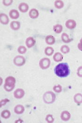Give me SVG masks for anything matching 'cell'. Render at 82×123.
Here are the masks:
<instances>
[{
	"label": "cell",
	"mask_w": 82,
	"mask_h": 123,
	"mask_svg": "<svg viewBox=\"0 0 82 123\" xmlns=\"http://www.w3.org/2000/svg\"><path fill=\"white\" fill-rule=\"evenodd\" d=\"M54 71L57 76L62 78L68 76L70 73L69 66L66 63L59 64L55 67Z\"/></svg>",
	"instance_id": "cell-1"
},
{
	"label": "cell",
	"mask_w": 82,
	"mask_h": 123,
	"mask_svg": "<svg viewBox=\"0 0 82 123\" xmlns=\"http://www.w3.org/2000/svg\"><path fill=\"white\" fill-rule=\"evenodd\" d=\"M15 84L16 79L13 76H8L5 80L4 88L6 91L10 92L13 90L15 87Z\"/></svg>",
	"instance_id": "cell-2"
},
{
	"label": "cell",
	"mask_w": 82,
	"mask_h": 123,
	"mask_svg": "<svg viewBox=\"0 0 82 123\" xmlns=\"http://www.w3.org/2000/svg\"><path fill=\"white\" fill-rule=\"evenodd\" d=\"M56 96L52 91H47L43 95L44 102L46 104H53L55 100Z\"/></svg>",
	"instance_id": "cell-3"
},
{
	"label": "cell",
	"mask_w": 82,
	"mask_h": 123,
	"mask_svg": "<svg viewBox=\"0 0 82 123\" xmlns=\"http://www.w3.org/2000/svg\"><path fill=\"white\" fill-rule=\"evenodd\" d=\"M51 64V61L47 58H43L41 59L39 62V66L41 69L45 70L49 68Z\"/></svg>",
	"instance_id": "cell-4"
},
{
	"label": "cell",
	"mask_w": 82,
	"mask_h": 123,
	"mask_svg": "<svg viewBox=\"0 0 82 123\" xmlns=\"http://www.w3.org/2000/svg\"><path fill=\"white\" fill-rule=\"evenodd\" d=\"M25 59L24 57L21 55H18L15 57L14 59L13 62L14 64L18 67H21L23 66L25 63Z\"/></svg>",
	"instance_id": "cell-5"
},
{
	"label": "cell",
	"mask_w": 82,
	"mask_h": 123,
	"mask_svg": "<svg viewBox=\"0 0 82 123\" xmlns=\"http://www.w3.org/2000/svg\"><path fill=\"white\" fill-rule=\"evenodd\" d=\"M25 92L22 88H18L14 92V96L17 99H21L25 96Z\"/></svg>",
	"instance_id": "cell-6"
},
{
	"label": "cell",
	"mask_w": 82,
	"mask_h": 123,
	"mask_svg": "<svg viewBox=\"0 0 82 123\" xmlns=\"http://www.w3.org/2000/svg\"><path fill=\"white\" fill-rule=\"evenodd\" d=\"M66 27L69 29H73L76 25V23L73 19H69L66 21L65 24Z\"/></svg>",
	"instance_id": "cell-7"
},
{
	"label": "cell",
	"mask_w": 82,
	"mask_h": 123,
	"mask_svg": "<svg viewBox=\"0 0 82 123\" xmlns=\"http://www.w3.org/2000/svg\"><path fill=\"white\" fill-rule=\"evenodd\" d=\"M71 117V115L70 113L67 111H63L61 115V118L62 120L64 121H69Z\"/></svg>",
	"instance_id": "cell-8"
},
{
	"label": "cell",
	"mask_w": 82,
	"mask_h": 123,
	"mask_svg": "<svg viewBox=\"0 0 82 123\" xmlns=\"http://www.w3.org/2000/svg\"><path fill=\"white\" fill-rule=\"evenodd\" d=\"M0 21L4 25H7L9 22V19L8 16L4 13H1L0 15Z\"/></svg>",
	"instance_id": "cell-9"
},
{
	"label": "cell",
	"mask_w": 82,
	"mask_h": 123,
	"mask_svg": "<svg viewBox=\"0 0 82 123\" xmlns=\"http://www.w3.org/2000/svg\"><path fill=\"white\" fill-rule=\"evenodd\" d=\"M25 44H26V45L28 48H32L35 45V40L32 37H28L26 39Z\"/></svg>",
	"instance_id": "cell-10"
},
{
	"label": "cell",
	"mask_w": 82,
	"mask_h": 123,
	"mask_svg": "<svg viewBox=\"0 0 82 123\" xmlns=\"http://www.w3.org/2000/svg\"><path fill=\"white\" fill-rule=\"evenodd\" d=\"M19 10L22 13H25L29 9V6L27 3L22 2L18 6Z\"/></svg>",
	"instance_id": "cell-11"
},
{
	"label": "cell",
	"mask_w": 82,
	"mask_h": 123,
	"mask_svg": "<svg viewBox=\"0 0 82 123\" xmlns=\"http://www.w3.org/2000/svg\"><path fill=\"white\" fill-rule=\"evenodd\" d=\"M25 111L24 106L21 105L16 106L14 108V112L17 114H21Z\"/></svg>",
	"instance_id": "cell-12"
},
{
	"label": "cell",
	"mask_w": 82,
	"mask_h": 123,
	"mask_svg": "<svg viewBox=\"0 0 82 123\" xmlns=\"http://www.w3.org/2000/svg\"><path fill=\"white\" fill-rule=\"evenodd\" d=\"M29 15L30 17L31 18L35 19L38 17L39 12L36 9H32L30 10Z\"/></svg>",
	"instance_id": "cell-13"
},
{
	"label": "cell",
	"mask_w": 82,
	"mask_h": 123,
	"mask_svg": "<svg viewBox=\"0 0 82 123\" xmlns=\"http://www.w3.org/2000/svg\"><path fill=\"white\" fill-rule=\"evenodd\" d=\"M9 15L12 19H17L19 17V13L17 10L12 9L9 11Z\"/></svg>",
	"instance_id": "cell-14"
},
{
	"label": "cell",
	"mask_w": 82,
	"mask_h": 123,
	"mask_svg": "<svg viewBox=\"0 0 82 123\" xmlns=\"http://www.w3.org/2000/svg\"><path fill=\"white\" fill-rule=\"evenodd\" d=\"M10 27L12 30L14 31H17L20 28V23L18 21H12L10 23Z\"/></svg>",
	"instance_id": "cell-15"
},
{
	"label": "cell",
	"mask_w": 82,
	"mask_h": 123,
	"mask_svg": "<svg viewBox=\"0 0 82 123\" xmlns=\"http://www.w3.org/2000/svg\"><path fill=\"white\" fill-rule=\"evenodd\" d=\"M46 43L49 45H52L55 42V39L54 36L52 35L47 36L45 38Z\"/></svg>",
	"instance_id": "cell-16"
},
{
	"label": "cell",
	"mask_w": 82,
	"mask_h": 123,
	"mask_svg": "<svg viewBox=\"0 0 82 123\" xmlns=\"http://www.w3.org/2000/svg\"><path fill=\"white\" fill-rule=\"evenodd\" d=\"M74 100L76 104H81L82 103V94L80 93L76 94L74 97Z\"/></svg>",
	"instance_id": "cell-17"
},
{
	"label": "cell",
	"mask_w": 82,
	"mask_h": 123,
	"mask_svg": "<svg viewBox=\"0 0 82 123\" xmlns=\"http://www.w3.org/2000/svg\"><path fill=\"white\" fill-rule=\"evenodd\" d=\"M53 59L55 62H62L63 61V56L61 53L58 52L55 53L54 54L53 56Z\"/></svg>",
	"instance_id": "cell-18"
},
{
	"label": "cell",
	"mask_w": 82,
	"mask_h": 123,
	"mask_svg": "<svg viewBox=\"0 0 82 123\" xmlns=\"http://www.w3.org/2000/svg\"><path fill=\"white\" fill-rule=\"evenodd\" d=\"M61 38L62 41L65 43H69L72 41V39L69 38V35L66 33H63L62 34Z\"/></svg>",
	"instance_id": "cell-19"
},
{
	"label": "cell",
	"mask_w": 82,
	"mask_h": 123,
	"mask_svg": "<svg viewBox=\"0 0 82 123\" xmlns=\"http://www.w3.org/2000/svg\"><path fill=\"white\" fill-rule=\"evenodd\" d=\"M45 53L47 56H51L52 55L54 52V49L53 47L51 46L46 47L45 49Z\"/></svg>",
	"instance_id": "cell-20"
},
{
	"label": "cell",
	"mask_w": 82,
	"mask_h": 123,
	"mask_svg": "<svg viewBox=\"0 0 82 123\" xmlns=\"http://www.w3.org/2000/svg\"><path fill=\"white\" fill-rule=\"evenodd\" d=\"M11 116L10 112L9 110H5L3 111H2L1 113V116L2 118L4 119H8L9 118V117Z\"/></svg>",
	"instance_id": "cell-21"
},
{
	"label": "cell",
	"mask_w": 82,
	"mask_h": 123,
	"mask_svg": "<svg viewBox=\"0 0 82 123\" xmlns=\"http://www.w3.org/2000/svg\"><path fill=\"white\" fill-rule=\"evenodd\" d=\"M63 26L61 25L57 24L53 27V30L56 33H60L63 31Z\"/></svg>",
	"instance_id": "cell-22"
},
{
	"label": "cell",
	"mask_w": 82,
	"mask_h": 123,
	"mask_svg": "<svg viewBox=\"0 0 82 123\" xmlns=\"http://www.w3.org/2000/svg\"><path fill=\"white\" fill-rule=\"evenodd\" d=\"M55 8L57 9H62L64 6V3L62 0H57L55 2Z\"/></svg>",
	"instance_id": "cell-23"
},
{
	"label": "cell",
	"mask_w": 82,
	"mask_h": 123,
	"mask_svg": "<svg viewBox=\"0 0 82 123\" xmlns=\"http://www.w3.org/2000/svg\"><path fill=\"white\" fill-rule=\"evenodd\" d=\"M61 51L64 54H66L69 53L70 51V48L69 47L66 45H63L61 48Z\"/></svg>",
	"instance_id": "cell-24"
},
{
	"label": "cell",
	"mask_w": 82,
	"mask_h": 123,
	"mask_svg": "<svg viewBox=\"0 0 82 123\" xmlns=\"http://www.w3.org/2000/svg\"><path fill=\"white\" fill-rule=\"evenodd\" d=\"M18 51L19 53L23 54H24V53H25L26 52L27 49H26V47L25 46L20 45L18 47Z\"/></svg>",
	"instance_id": "cell-25"
},
{
	"label": "cell",
	"mask_w": 82,
	"mask_h": 123,
	"mask_svg": "<svg viewBox=\"0 0 82 123\" xmlns=\"http://www.w3.org/2000/svg\"><path fill=\"white\" fill-rule=\"evenodd\" d=\"M54 118L51 114H48L46 117V120L47 123H52L54 121Z\"/></svg>",
	"instance_id": "cell-26"
},
{
	"label": "cell",
	"mask_w": 82,
	"mask_h": 123,
	"mask_svg": "<svg viewBox=\"0 0 82 123\" xmlns=\"http://www.w3.org/2000/svg\"><path fill=\"white\" fill-rule=\"evenodd\" d=\"M53 90L56 93H60L62 91V87L59 84L57 85H55L53 87Z\"/></svg>",
	"instance_id": "cell-27"
},
{
	"label": "cell",
	"mask_w": 82,
	"mask_h": 123,
	"mask_svg": "<svg viewBox=\"0 0 82 123\" xmlns=\"http://www.w3.org/2000/svg\"><path fill=\"white\" fill-rule=\"evenodd\" d=\"M9 102V100L8 99H7V98L1 100L0 103V107H1L2 106L5 105Z\"/></svg>",
	"instance_id": "cell-28"
},
{
	"label": "cell",
	"mask_w": 82,
	"mask_h": 123,
	"mask_svg": "<svg viewBox=\"0 0 82 123\" xmlns=\"http://www.w3.org/2000/svg\"><path fill=\"white\" fill-rule=\"evenodd\" d=\"M12 0H3V4L6 6H9L12 4Z\"/></svg>",
	"instance_id": "cell-29"
},
{
	"label": "cell",
	"mask_w": 82,
	"mask_h": 123,
	"mask_svg": "<svg viewBox=\"0 0 82 123\" xmlns=\"http://www.w3.org/2000/svg\"><path fill=\"white\" fill-rule=\"evenodd\" d=\"M77 75L80 77H82V66L78 68L77 70Z\"/></svg>",
	"instance_id": "cell-30"
},
{
	"label": "cell",
	"mask_w": 82,
	"mask_h": 123,
	"mask_svg": "<svg viewBox=\"0 0 82 123\" xmlns=\"http://www.w3.org/2000/svg\"><path fill=\"white\" fill-rule=\"evenodd\" d=\"M77 47L78 49L82 52V38L80 40V42L78 44Z\"/></svg>",
	"instance_id": "cell-31"
}]
</instances>
